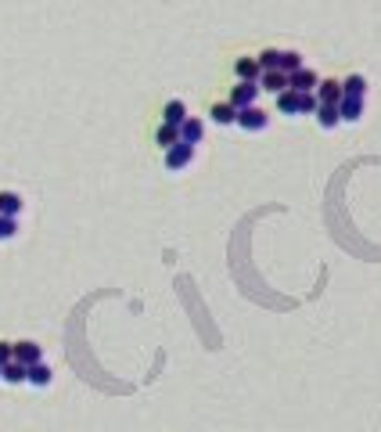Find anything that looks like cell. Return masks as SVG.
I'll return each mask as SVG.
<instances>
[{
  "label": "cell",
  "mask_w": 381,
  "mask_h": 432,
  "mask_svg": "<svg viewBox=\"0 0 381 432\" xmlns=\"http://www.w3.org/2000/svg\"><path fill=\"white\" fill-rule=\"evenodd\" d=\"M266 122H270V115H266L259 105H252V108H241V112H238V127H241V130L259 134V130H266Z\"/></svg>",
  "instance_id": "1"
},
{
  "label": "cell",
  "mask_w": 381,
  "mask_h": 432,
  "mask_svg": "<svg viewBox=\"0 0 381 432\" xmlns=\"http://www.w3.org/2000/svg\"><path fill=\"white\" fill-rule=\"evenodd\" d=\"M190 159H195V144H187V141H180V144H173L169 151H166V170H183V166H190Z\"/></svg>",
  "instance_id": "2"
},
{
  "label": "cell",
  "mask_w": 381,
  "mask_h": 432,
  "mask_svg": "<svg viewBox=\"0 0 381 432\" xmlns=\"http://www.w3.org/2000/svg\"><path fill=\"white\" fill-rule=\"evenodd\" d=\"M259 83H238L234 90H231V105L241 112V108H252V105H256V98H259Z\"/></svg>",
  "instance_id": "3"
},
{
  "label": "cell",
  "mask_w": 381,
  "mask_h": 432,
  "mask_svg": "<svg viewBox=\"0 0 381 432\" xmlns=\"http://www.w3.org/2000/svg\"><path fill=\"white\" fill-rule=\"evenodd\" d=\"M288 83H292V90H299V94H316V87H321V76H316L313 69H299V72H292L288 76Z\"/></svg>",
  "instance_id": "4"
},
{
  "label": "cell",
  "mask_w": 381,
  "mask_h": 432,
  "mask_svg": "<svg viewBox=\"0 0 381 432\" xmlns=\"http://www.w3.org/2000/svg\"><path fill=\"white\" fill-rule=\"evenodd\" d=\"M234 72H238L241 83H259V80H263L259 58H238V61H234Z\"/></svg>",
  "instance_id": "5"
},
{
  "label": "cell",
  "mask_w": 381,
  "mask_h": 432,
  "mask_svg": "<svg viewBox=\"0 0 381 432\" xmlns=\"http://www.w3.org/2000/svg\"><path fill=\"white\" fill-rule=\"evenodd\" d=\"M316 98H321V105H342L345 90H342L338 80H324L321 87H316Z\"/></svg>",
  "instance_id": "6"
},
{
  "label": "cell",
  "mask_w": 381,
  "mask_h": 432,
  "mask_svg": "<svg viewBox=\"0 0 381 432\" xmlns=\"http://www.w3.org/2000/svg\"><path fill=\"white\" fill-rule=\"evenodd\" d=\"M15 360L25 364V367H33V364H44V353L37 343H15Z\"/></svg>",
  "instance_id": "7"
},
{
  "label": "cell",
  "mask_w": 381,
  "mask_h": 432,
  "mask_svg": "<svg viewBox=\"0 0 381 432\" xmlns=\"http://www.w3.org/2000/svg\"><path fill=\"white\" fill-rule=\"evenodd\" d=\"M259 87L263 90H270V94H284V90H292V83H288V76L284 72H263V80H259Z\"/></svg>",
  "instance_id": "8"
},
{
  "label": "cell",
  "mask_w": 381,
  "mask_h": 432,
  "mask_svg": "<svg viewBox=\"0 0 381 432\" xmlns=\"http://www.w3.org/2000/svg\"><path fill=\"white\" fill-rule=\"evenodd\" d=\"M338 112H342V122H360L363 119V98H342Z\"/></svg>",
  "instance_id": "9"
},
{
  "label": "cell",
  "mask_w": 381,
  "mask_h": 432,
  "mask_svg": "<svg viewBox=\"0 0 381 432\" xmlns=\"http://www.w3.org/2000/svg\"><path fill=\"white\" fill-rule=\"evenodd\" d=\"M190 115H187V105L183 101H169L166 108H162V122H169V127H183Z\"/></svg>",
  "instance_id": "10"
},
{
  "label": "cell",
  "mask_w": 381,
  "mask_h": 432,
  "mask_svg": "<svg viewBox=\"0 0 381 432\" xmlns=\"http://www.w3.org/2000/svg\"><path fill=\"white\" fill-rule=\"evenodd\" d=\"M212 122H219V127H231V122H238V108L231 105V101H219V105H212Z\"/></svg>",
  "instance_id": "11"
},
{
  "label": "cell",
  "mask_w": 381,
  "mask_h": 432,
  "mask_svg": "<svg viewBox=\"0 0 381 432\" xmlns=\"http://www.w3.org/2000/svg\"><path fill=\"white\" fill-rule=\"evenodd\" d=\"M302 69V54L299 51H280V61H277V72H284V76H292V72H299Z\"/></svg>",
  "instance_id": "12"
},
{
  "label": "cell",
  "mask_w": 381,
  "mask_h": 432,
  "mask_svg": "<svg viewBox=\"0 0 381 432\" xmlns=\"http://www.w3.org/2000/svg\"><path fill=\"white\" fill-rule=\"evenodd\" d=\"M299 90H284V94H277V112L284 115H299Z\"/></svg>",
  "instance_id": "13"
},
{
  "label": "cell",
  "mask_w": 381,
  "mask_h": 432,
  "mask_svg": "<svg viewBox=\"0 0 381 432\" xmlns=\"http://www.w3.org/2000/svg\"><path fill=\"white\" fill-rule=\"evenodd\" d=\"M316 122H321L324 130H335L338 122H342V112H338V105H321V112H316Z\"/></svg>",
  "instance_id": "14"
},
{
  "label": "cell",
  "mask_w": 381,
  "mask_h": 432,
  "mask_svg": "<svg viewBox=\"0 0 381 432\" xmlns=\"http://www.w3.org/2000/svg\"><path fill=\"white\" fill-rule=\"evenodd\" d=\"M155 141H158V148H173V144H180V127H169V122H162L158 127V134H155Z\"/></svg>",
  "instance_id": "15"
},
{
  "label": "cell",
  "mask_w": 381,
  "mask_h": 432,
  "mask_svg": "<svg viewBox=\"0 0 381 432\" xmlns=\"http://www.w3.org/2000/svg\"><path fill=\"white\" fill-rule=\"evenodd\" d=\"M202 134H205L202 119H187L183 127H180V141H187V144H198V141H202Z\"/></svg>",
  "instance_id": "16"
},
{
  "label": "cell",
  "mask_w": 381,
  "mask_h": 432,
  "mask_svg": "<svg viewBox=\"0 0 381 432\" xmlns=\"http://www.w3.org/2000/svg\"><path fill=\"white\" fill-rule=\"evenodd\" d=\"M4 382H11V386H22V382H29V367H25V364H18V360L4 364Z\"/></svg>",
  "instance_id": "17"
},
{
  "label": "cell",
  "mask_w": 381,
  "mask_h": 432,
  "mask_svg": "<svg viewBox=\"0 0 381 432\" xmlns=\"http://www.w3.org/2000/svg\"><path fill=\"white\" fill-rule=\"evenodd\" d=\"M22 212V198L15 191H0V216H18Z\"/></svg>",
  "instance_id": "18"
},
{
  "label": "cell",
  "mask_w": 381,
  "mask_h": 432,
  "mask_svg": "<svg viewBox=\"0 0 381 432\" xmlns=\"http://www.w3.org/2000/svg\"><path fill=\"white\" fill-rule=\"evenodd\" d=\"M342 90H345V98H363L367 94V80L363 76H349V80H342Z\"/></svg>",
  "instance_id": "19"
},
{
  "label": "cell",
  "mask_w": 381,
  "mask_h": 432,
  "mask_svg": "<svg viewBox=\"0 0 381 432\" xmlns=\"http://www.w3.org/2000/svg\"><path fill=\"white\" fill-rule=\"evenodd\" d=\"M29 382L33 386H51V367L47 364H33L29 367Z\"/></svg>",
  "instance_id": "20"
},
{
  "label": "cell",
  "mask_w": 381,
  "mask_h": 432,
  "mask_svg": "<svg viewBox=\"0 0 381 432\" xmlns=\"http://www.w3.org/2000/svg\"><path fill=\"white\" fill-rule=\"evenodd\" d=\"M316 112H321V98H316V94H302L299 98V115H316Z\"/></svg>",
  "instance_id": "21"
},
{
  "label": "cell",
  "mask_w": 381,
  "mask_h": 432,
  "mask_svg": "<svg viewBox=\"0 0 381 432\" xmlns=\"http://www.w3.org/2000/svg\"><path fill=\"white\" fill-rule=\"evenodd\" d=\"M15 231H18V216H0V241L15 238Z\"/></svg>",
  "instance_id": "22"
},
{
  "label": "cell",
  "mask_w": 381,
  "mask_h": 432,
  "mask_svg": "<svg viewBox=\"0 0 381 432\" xmlns=\"http://www.w3.org/2000/svg\"><path fill=\"white\" fill-rule=\"evenodd\" d=\"M15 360V343H0V367Z\"/></svg>",
  "instance_id": "23"
},
{
  "label": "cell",
  "mask_w": 381,
  "mask_h": 432,
  "mask_svg": "<svg viewBox=\"0 0 381 432\" xmlns=\"http://www.w3.org/2000/svg\"><path fill=\"white\" fill-rule=\"evenodd\" d=\"M0 379H4V367H0Z\"/></svg>",
  "instance_id": "24"
}]
</instances>
